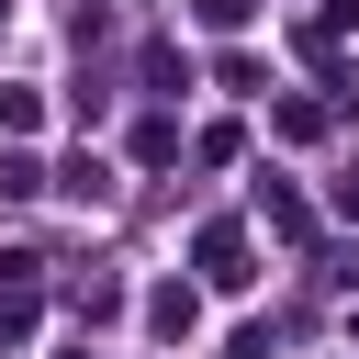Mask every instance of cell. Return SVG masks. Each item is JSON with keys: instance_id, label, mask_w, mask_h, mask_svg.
<instances>
[{"instance_id": "1", "label": "cell", "mask_w": 359, "mask_h": 359, "mask_svg": "<svg viewBox=\"0 0 359 359\" xmlns=\"http://www.w3.org/2000/svg\"><path fill=\"white\" fill-rule=\"evenodd\" d=\"M202 280H224V292L247 280V247H236V224H213V236H202Z\"/></svg>"}, {"instance_id": "2", "label": "cell", "mask_w": 359, "mask_h": 359, "mask_svg": "<svg viewBox=\"0 0 359 359\" xmlns=\"http://www.w3.org/2000/svg\"><path fill=\"white\" fill-rule=\"evenodd\" d=\"M348 213H359V180H348Z\"/></svg>"}]
</instances>
